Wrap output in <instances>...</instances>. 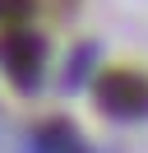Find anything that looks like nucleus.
<instances>
[{
    "label": "nucleus",
    "mask_w": 148,
    "mask_h": 153,
    "mask_svg": "<svg viewBox=\"0 0 148 153\" xmlns=\"http://www.w3.org/2000/svg\"><path fill=\"white\" fill-rule=\"evenodd\" d=\"M102 107H111V111H120V116L148 111V84L134 79V74H111L107 84H102Z\"/></svg>",
    "instance_id": "1"
}]
</instances>
